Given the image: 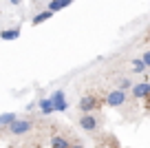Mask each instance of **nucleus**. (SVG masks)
<instances>
[{"mask_svg":"<svg viewBox=\"0 0 150 148\" xmlns=\"http://www.w3.org/2000/svg\"><path fill=\"white\" fill-rule=\"evenodd\" d=\"M141 62H144V64H146V69H148V66H150V53H148V51H146L144 56H141Z\"/></svg>","mask_w":150,"mask_h":148,"instance_id":"nucleus-14","label":"nucleus"},{"mask_svg":"<svg viewBox=\"0 0 150 148\" xmlns=\"http://www.w3.org/2000/svg\"><path fill=\"white\" fill-rule=\"evenodd\" d=\"M124 102H126V93H124V88H115V91H110L106 95V104H108V106H122Z\"/></svg>","mask_w":150,"mask_h":148,"instance_id":"nucleus-2","label":"nucleus"},{"mask_svg":"<svg viewBox=\"0 0 150 148\" xmlns=\"http://www.w3.org/2000/svg\"><path fill=\"white\" fill-rule=\"evenodd\" d=\"M31 126H33L31 120H18V117H16V120L7 126V128H9L11 135H24V133H29V130H31Z\"/></svg>","mask_w":150,"mask_h":148,"instance_id":"nucleus-1","label":"nucleus"},{"mask_svg":"<svg viewBox=\"0 0 150 148\" xmlns=\"http://www.w3.org/2000/svg\"><path fill=\"white\" fill-rule=\"evenodd\" d=\"M150 95V84L148 82H141L132 86V97H139V100H146Z\"/></svg>","mask_w":150,"mask_h":148,"instance_id":"nucleus-5","label":"nucleus"},{"mask_svg":"<svg viewBox=\"0 0 150 148\" xmlns=\"http://www.w3.org/2000/svg\"><path fill=\"white\" fill-rule=\"evenodd\" d=\"M122 88H130V82H128V80H122Z\"/></svg>","mask_w":150,"mask_h":148,"instance_id":"nucleus-15","label":"nucleus"},{"mask_svg":"<svg viewBox=\"0 0 150 148\" xmlns=\"http://www.w3.org/2000/svg\"><path fill=\"white\" fill-rule=\"evenodd\" d=\"M0 38L2 40H16V38H20V29H5V31H0Z\"/></svg>","mask_w":150,"mask_h":148,"instance_id":"nucleus-9","label":"nucleus"},{"mask_svg":"<svg viewBox=\"0 0 150 148\" xmlns=\"http://www.w3.org/2000/svg\"><path fill=\"white\" fill-rule=\"evenodd\" d=\"M71 2H73V0H51V2H49V7H47V9L55 14V11H60V9H64V7H69Z\"/></svg>","mask_w":150,"mask_h":148,"instance_id":"nucleus-7","label":"nucleus"},{"mask_svg":"<svg viewBox=\"0 0 150 148\" xmlns=\"http://www.w3.org/2000/svg\"><path fill=\"white\" fill-rule=\"evenodd\" d=\"M97 106H99V100L95 95H84L80 100V111L82 113H93Z\"/></svg>","mask_w":150,"mask_h":148,"instance_id":"nucleus-4","label":"nucleus"},{"mask_svg":"<svg viewBox=\"0 0 150 148\" xmlns=\"http://www.w3.org/2000/svg\"><path fill=\"white\" fill-rule=\"evenodd\" d=\"M9 2L11 5H20V0H9Z\"/></svg>","mask_w":150,"mask_h":148,"instance_id":"nucleus-17","label":"nucleus"},{"mask_svg":"<svg viewBox=\"0 0 150 148\" xmlns=\"http://www.w3.org/2000/svg\"><path fill=\"white\" fill-rule=\"evenodd\" d=\"M13 120H16V113H2L0 115V126H9Z\"/></svg>","mask_w":150,"mask_h":148,"instance_id":"nucleus-12","label":"nucleus"},{"mask_svg":"<svg viewBox=\"0 0 150 148\" xmlns=\"http://www.w3.org/2000/svg\"><path fill=\"white\" fill-rule=\"evenodd\" d=\"M51 148H69V142H66V137L53 135V137H51Z\"/></svg>","mask_w":150,"mask_h":148,"instance_id":"nucleus-10","label":"nucleus"},{"mask_svg":"<svg viewBox=\"0 0 150 148\" xmlns=\"http://www.w3.org/2000/svg\"><path fill=\"white\" fill-rule=\"evenodd\" d=\"M69 148H84L82 144H73V146H69Z\"/></svg>","mask_w":150,"mask_h":148,"instance_id":"nucleus-16","label":"nucleus"},{"mask_svg":"<svg viewBox=\"0 0 150 148\" xmlns=\"http://www.w3.org/2000/svg\"><path fill=\"white\" fill-rule=\"evenodd\" d=\"M38 106H40V113H42V115H51V113H53V104H51V97H42Z\"/></svg>","mask_w":150,"mask_h":148,"instance_id":"nucleus-8","label":"nucleus"},{"mask_svg":"<svg viewBox=\"0 0 150 148\" xmlns=\"http://www.w3.org/2000/svg\"><path fill=\"white\" fill-rule=\"evenodd\" d=\"M51 104H53V111H66V108H69V104H66V95H64V91H55L51 95Z\"/></svg>","mask_w":150,"mask_h":148,"instance_id":"nucleus-3","label":"nucleus"},{"mask_svg":"<svg viewBox=\"0 0 150 148\" xmlns=\"http://www.w3.org/2000/svg\"><path fill=\"white\" fill-rule=\"evenodd\" d=\"M80 126L84 130H95V128H97V120H95L91 113H84V115L80 117Z\"/></svg>","mask_w":150,"mask_h":148,"instance_id":"nucleus-6","label":"nucleus"},{"mask_svg":"<svg viewBox=\"0 0 150 148\" xmlns=\"http://www.w3.org/2000/svg\"><path fill=\"white\" fill-rule=\"evenodd\" d=\"M51 16H53V11H49V9H44V11H40V14H38V16H35V18H33V20H31V22H33V24H42V22H44V20H49V18H51Z\"/></svg>","mask_w":150,"mask_h":148,"instance_id":"nucleus-11","label":"nucleus"},{"mask_svg":"<svg viewBox=\"0 0 150 148\" xmlns=\"http://www.w3.org/2000/svg\"><path fill=\"white\" fill-rule=\"evenodd\" d=\"M132 69H135V73H144L146 71V64L141 60H132Z\"/></svg>","mask_w":150,"mask_h":148,"instance_id":"nucleus-13","label":"nucleus"}]
</instances>
